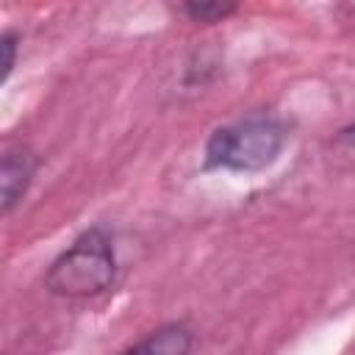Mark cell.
I'll return each instance as SVG.
<instances>
[{
    "instance_id": "obj_6",
    "label": "cell",
    "mask_w": 355,
    "mask_h": 355,
    "mask_svg": "<svg viewBox=\"0 0 355 355\" xmlns=\"http://www.w3.org/2000/svg\"><path fill=\"white\" fill-rule=\"evenodd\" d=\"M180 14H186L191 22H200V25H214V22H222L227 19L233 11H236V3H219V0H189V3H180L178 6Z\"/></svg>"
},
{
    "instance_id": "obj_1",
    "label": "cell",
    "mask_w": 355,
    "mask_h": 355,
    "mask_svg": "<svg viewBox=\"0 0 355 355\" xmlns=\"http://www.w3.org/2000/svg\"><path fill=\"white\" fill-rule=\"evenodd\" d=\"M116 255L103 227L80 233L47 269L44 288L64 300H89L114 286Z\"/></svg>"
},
{
    "instance_id": "obj_4",
    "label": "cell",
    "mask_w": 355,
    "mask_h": 355,
    "mask_svg": "<svg viewBox=\"0 0 355 355\" xmlns=\"http://www.w3.org/2000/svg\"><path fill=\"white\" fill-rule=\"evenodd\" d=\"M194 347V333L186 324H161L141 341L128 347L122 355H189Z\"/></svg>"
},
{
    "instance_id": "obj_3",
    "label": "cell",
    "mask_w": 355,
    "mask_h": 355,
    "mask_svg": "<svg viewBox=\"0 0 355 355\" xmlns=\"http://www.w3.org/2000/svg\"><path fill=\"white\" fill-rule=\"evenodd\" d=\"M39 169V155L25 144H8L0 158V208L8 216L25 197L33 175Z\"/></svg>"
},
{
    "instance_id": "obj_5",
    "label": "cell",
    "mask_w": 355,
    "mask_h": 355,
    "mask_svg": "<svg viewBox=\"0 0 355 355\" xmlns=\"http://www.w3.org/2000/svg\"><path fill=\"white\" fill-rule=\"evenodd\" d=\"M327 161L338 172H352L355 169V122L344 125L327 141Z\"/></svg>"
},
{
    "instance_id": "obj_2",
    "label": "cell",
    "mask_w": 355,
    "mask_h": 355,
    "mask_svg": "<svg viewBox=\"0 0 355 355\" xmlns=\"http://www.w3.org/2000/svg\"><path fill=\"white\" fill-rule=\"evenodd\" d=\"M286 144V130L272 116H250L236 125L216 128L205 141L202 169L261 172L277 161Z\"/></svg>"
},
{
    "instance_id": "obj_7",
    "label": "cell",
    "mask_w": 355,
    "mask_h": 355,
    "mask_svg": "<svg viewBox=\"0 0 355 355\" xmlns=\"http://www.w3.org/2000/svg\"><path fill=\"white\" fill-rule=\"evenodd\" d=\"M0 55H3V61H0V80L6 83L11 78V72H14V64H17V33L14 31H6L0 36Z\"/></svg>"
}]
</instances>
